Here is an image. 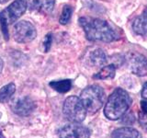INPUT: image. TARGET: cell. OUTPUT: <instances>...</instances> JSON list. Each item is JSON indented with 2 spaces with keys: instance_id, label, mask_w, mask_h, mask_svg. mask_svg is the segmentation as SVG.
<instances>
[{
  "instance_id": "obj_1",
  "label": "cell",
  "mask_w": 147,
  "mask_h": 138,
  "mask_svg": "<svg viewBox=\"0 0 147 138\" xmlns=\"http://www.w3.org/2000/svg\"><path fill=\"white\" fill-rule=\"evenodd\" d=\"M79 25L84 30L87 40L92 41H104V43H111L119 39L111 26L99 18L82 17L79 18Z\"/></svg>"
},
{
  "instance_id": "obj_2",
  "label": "cell",
  "mask_w": 147,
  "mask_h": 138,
  "mask_svg": "<svg viewBox=\"0 0 147 138\" xmlns=\"http://www.w3.org/2000/svg\"><path fill=\"white\" fill-rule=\"evenodd\" d=\"M131 104V99L127 91L118 87L109 97L104 108V114L108 119L115 121L126 113Z\"/></svg>"
},
{
  "instance_id": "obj_3",
  "label": "cell",
  "mask_w": 147,
  "mask_h": 138,
  "mask_svg": "<svg viewBox=\"0 0 147 138\" xmlns=\"http://www.w3.org/2000/svg\"><path fill=\"white\" fill-rule=\"evenodd\" d=\"M28 7L27 0H15L9 6L0 12V25L5 40L9 39L8 26L15 22L25 13Z\"/></svg>"
},
{
  "instance_id": "obj_4",
  "label": "cell",
  "mask_w": 147,
  "mask_h": 138,
  "mask_svg": "<svg viewBox=\"0 0 147 138\" xmlns=\"http://www.w3.org/2000/svg\"><path fill=\"white\" fill-rule=\"evenodd\" d=\"M80 99L86 112L93 114L102 107L105 102V92L101 87L92 85L81 92Z\"/></svg>"
},
{
  "instance_id": "obj_5",
  "label": "cell",
  "mask_w": 147,
  "mask_h": 138,
  "mask_svg": "<svg viewBox=\"0 0 147 138\" xmlns=\"http://www.w3.org/2000/svg\"><path fill=\"white\" fill-rule=\"evenodd\" d=\"M63 112L69 121L79 123L86 118V110L80 98L76 96H70L64 100Z\"/></svg>"
},
{
  "instance_id": "obj_6",
  "label": "cell",
  "mask_w": 147,
  "mask_h": 138,
  "mask_svg": "<svg viewBox=\"0 0 147 138\" xmlns=\"http://www.w3.org/2000/svg\"><path fill=\"white\" fill-rule=\"evenodd\" d=\"M37 36V30L30 22L21 20L13 28V37L17 43H27L33 41Z\"/></svg>"
},
{
  "instance_id": "obj_7",
  "label": "cell",
  "mask_w": 147,
  "mask_h": 138,
  "mask_svg": "<svg viewBox=\"0 0 147 138\" xmlns=\"http://www.w3.org/2000/svg\"><path fill=\"white\" fill-rule=\"evenodd\" d=\"M127 62L131 71L138 76L147 75V59L139 53H131L127 56Z\"/></svg>"
},
{
  "instance_id": "obj_8",
  "label": "cell",
  "mask_w": 147,
  "mask_h": 138,
  "mask_svg": "<svg viewBox=\"0 0 147 138\" xmlns=\"http://www.w3.org/2000/svg\"><path fill=\"white\" fill-rule=\"evenodd\" d=\"M10 108L12 112L18 116H29L33 112L36 106L30 97H23L13 99L10 103Z\"/></svg>"
},
{
  "instance_id": "obj_9",
  "label": "cell",
  "mask_w": 147,
  "mask_h": 138,
  "mask_svg": "<svg viewBox=\"0 0 147 138\" xmlns=\"http://www.w3.org/2000/svg\"><path fill=\"white\" fill-rule=\"evenodd\" d=\"M59 138H90V133L85 126L73 122L61 129Z\"/></svg>"
},
{
  "instance_id": "obj_10",
  "label": "cell",
  "mask_w": 147,
  "mask_h": 138,
  "mask_svg": "<svg viewBox=\"0 0 147 138\" xmlns=\"http://www.w3.org/2000/svg\"><path fill=\"white\" fill-rule=\"evenodd\" d=\"M55 0H30L28 7L31 11L41 14H49L53 11Z\"/></svg>"
},
{
  "instance_id": "obj_11",
  "label": "cell",
  "mask_w": 147,
  "mask_h": 138,
  "mask_svg": "<svg viewBox=\"0 0 147 138\" xmlns=\"http://www.w3.org/2000/svg\"><path fill=\"white\" fill-rule=\"evenodd\" d=\"M107 62V55L105 52L100 48H98L89 53V63L92 66L99 67L102 66Z\"/></svg>"
},
{
  "instance_id": "obj_12",
  "label": "cell",
  "mask_w": 147,
  "mask_h": 138,
  "mask_svg": "<svg viewBox=\"0 0 147 138\" xmlns=\"http://www.w3.org/2000/svg\"><path fill=\"white\" fill-rule=\"evenodd\" d=\"M111 138H142L140 133L131 127L116 129L111 135Z\"/></svg>"
},
{
  "instance_id": "obj_13",
  "label": "cell",
  "mask_w": 147,
  "mask_h": 138,
  "mask_svg": "<svg viewBox=\"0 0 147 138\" xmlns=\"http://www.w3.org/2000/svg\"><path fill=\"white\" fill-rule=\"evenodd\" d=\"M115 74H116V66L112 64L103 66L99 72L94 75L93 77L96 79H110L115 76Z\"/></svg>"
},
{
  "instance_id": "obj_14",
  "label": "cell",
  "mask_w": 147,
  "mask_h": 138,
  "mask_svg": "<svg viewBox=\"0 0 147 138\" xmlns=\"http://www.w3.org/2000/svg\"><path fill=\"white\" fill-rule=\"evenodd\" d=\"M49 86L59 93H66L72 87V82L70 79H63L59 81L50 82Z\"/></svg>"
},
{
  "instance_id": "obj_15",
  "label": "cell",
  "mask_w": 147,
  "mask_h": 138,
  "mask_svg": "<svg viewBox=\"0 0 147 138\" xmlns=\"http://www.w3.org/2000/svg\"><path fill=\"white\" fill-rule=\"evenodd\" d=\"M16 91V86L14 83H9V84L4 86L0 89V102L5 103L11 99V97Z\"/></svg>"
},
{
  "instance_id": "obj_16",
  "label": "cell",
  "mask_w": 147,
  "mask_h": 138,
  "mask_svg": "<svg viewBox=\"0 0 147 138\" xmlns=\"http://www.w3.org/2000/svg\"><path fill=\"white\" fill-rule=\"evenodd\" d=\"M132 29L138 35L146 36L147 35V26L142 16L136 18L132 23Z\"/></svg>"
},
{
  "instance_id": "obj_17",
  "label": "cell",
  "mask_w": 147,
  "mask_h": 138,
  "mask_svg": "<svg viewBox=\"0 0 147 138\" xmlns=\"http://www.w3.org/2000/svg\"><path fill=\"white\" fill-rule=\"evenodd\" d=\"M139 122L141 126L147 131V101H141V110L139 112Z\"/></svg>"
},
{
  "instance_id": "obj_18",
  "label": "cell",
  "mask_w": 147,
  "mask_h": 138,
  "mask_svg": "<svg viewBox=\"0 0 147 138\" xmlns=\"http://www.w3.org/2000/svg\"><path fill=\"white\" fill-rule=\"evenodd\" d=\"M72 14H73L72 7L68 6V5L64 6L63 8L61 16H60V18H59V22L61 23L62 25L67 24V23L69 22V20H70L71 17H72Z\"/></svg>"
},
{
  "instance_id": "obj_19",
  "label": "cell",
  "mask_w": 147,
  "mask_h": 138,
  "mask_svg": "<svg viewBox=\"0 0 147 138\" xmlns=\"http://www.w3.org/2000/svg\"><path fill=\"white\" fill-rule=\"evenodd\" d=\"M52 43H53V35L52 33H48L45 36V39L43 41V47L45 53H48L50 51L51 46H52Z\"/></svg>"
},
{
  "instance_id": "obj_20",
  "label": "cell",
  "mask_w": 147,
  "mask_h": 138,
  "mask_svg": "<svg viewBox=\"0 0 147 138\" xmlns=\"http://www.w3.org/2000/svg\"><path fill=\"white\" fill-rule=\"evenodd\" d=\"M142 97L144 98L145 99H147V82L144 85V87L142 89Z\"/></svg>"
},
{
  "instance_id": "obj_21",
  "label": "cell",
  "mask_w": 147,
  "mask_h": 138,
  "mask_svg": "<svg viewBox=\"0 0 147 138\" xmlns=\"http://www.w3.org/2000/svg\"><path fill=\"white\" fill-rule=\"evenodd\" d=\"M142 18H144V20L145 24H146V26H147V7H145V9H144V13H142Z\"/></svg>"
},
{
  "instance_id": "obj_22",
  "label": "cell",
  "mask_w": 147,
  "mask_h": 138,
  "mask_svg": "<svg viewBox=\"0 0 147 138\" xmlns=\"http://www.w3.org/2000/svg\"><path fill=\"white\" fill-rule=\"evenodd\" d=\"M3 66H4V63H3V60L0 58V74L2 72V69H3Z\"/></svg>"
},
{
  "instance_id": "obj_23",
  "label": "cell",
  "mask_w": 147,
  "mask_h": 138,
  "mask_svg": "<svg viewBox=\"0 0 147 138\" xmlns=\"http://www.w3.org/2000/svg\"><path fill=\"white\" fill-rule=\"evenodd\" d=\"M8 1V0H0V4H5L7 3Z\"/></svg>"
},
{
  "instance_id": "obj_24",
  "label": "cell",
  "mask_w": 147,
  "mask_h": 138,
  "mask_svg": "<svg viewBox=\"0 0 147 138\" xmlns=\"http://www.w3.org/2000/svg\"><path fill=\"white\" fill-rule=\"evenodd\" d=\"M0 138H5V136H4V135H3V133H2L1 130H0Z\"/></svg>"
}]
</instances>
